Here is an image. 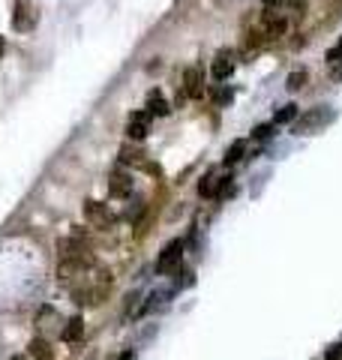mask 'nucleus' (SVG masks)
Returning <instances> with one entry per match:
<instances>
[{
    "label": "nucleus",
    "mask_w": 342,
    "mask_h": 360,
    "mask_svg": "<svg viewBox=\"0 0 342 360\" xmlns=\"http://www.w3.org/2000/svg\"><path fill=\"white\" fill-rule=\"evenodd\" d=\"M336 120V111L330 108V105H315L310 108L306 115H301L294 123H291V129L294 135H315V132H322L327 123H334Z\"/></svg>",
    "instance_id": "nucleus-1"
},
{
    "label": "nucleus",
    "mask_w": 342,
    "mask_h": 360,
    "mask_svg": "<svg viewBox=\"0 0 342 360\" xmlns=\"http://www.w3.org/2000/svg\"><path fill=\"white\" fill-rule=\"evenodd\" d=\"M37 25H39V9L33 6V0H15L13 4V30L30 33Z\"/></svg>",
    "instance_id": "nucleus-2"
},
{
    "label": "nucleus",
    "mask_w": 342,
    "mask_h": 360,
    "mask_svg": "<svg viewBox=\"0 0 342 360\" xmlns=\"http://www.w3.org/2000/svg\"><path fill=\"white\" fill-rule=\"evenodd\" d=\"M81 213H84V222H91L93 229H112L114 225V213L108 210V205H103V201H84L81 205Z\"/></svg>",
    "instance_id": "nucleus-3"
},
{
    "label": "nucleus",
    "mask_w": 342,
    "mask_h": 360,
    "mask_svg": "<svg viewBox=\"0 0 342 360\" xmlns=\"http://www.w3.org/2000/svg\"><path fill=\"white\" fill-rule=\"evenodd\" d=\"M237 70V51L235 49H219L211 60V75L216 82H228L231 72Z\"/></svg>",
    "instance_id": "nucleus-4"
},
{
    "label": "nucleus",
    "mask_w": 342,
    "mask_h": 360,
    "mask_svg": "<svg viewBox=\"0 0 342 360\" xmlns=\"http://www.w3.org/2000/svg\"><path fill=\"white\" fill-rule=\"evenodd\" d=\"M183 262V240H171L157 258V274H171Z\"/></svg>",
    "instance_id": "nucleus-5"
},
{
    "label": "nucleus",
    "mask_w": 342,
    "mask_h": 360,
    "mask_svg": "<svg viewBox=\"0 0 342 360\" xmlns=\"http://www.w3.org/2000/svg\"><path fill=\"white\" fill-rule=\"evenodd\" d=\"M180 94L186 99H202L204 96V75H202L198 66H186L183 70V90Z\"/></svg>",
    "instance_id": "nucleus-6"
},
{
    "label": "nucleus",
    "mask_w": 342,
    "mask_h": 360,
    "mask_svg": "<svg viewBox=\"0 0 342 360\" xmlns=\"http://www.w3.org/2000/svg\"><path fill=\"white\" fill-rule=\"evenodd\" d=\"M147 132H150V115L147 111H132L126 117V135L132 141H141L147 139Z\"/></svg>",
    "instance_id": "nucleus-7"
},
{
    "label": "nucleus",
    "mask_w": 342,
    "mask_h": 360,
    "mask_svg": "<svg viewBox=\"0 0 342 360\" xmlns=\"http://www.w3.org/2000/svg\"><path fill=\"white\" fill-rule=\"evenodd\" d=\"M129 193H132V177L126 172H112L108 174V195L126 198Z\"/></svg>",
    "instance_id": "nucleus-8"
},
{
    "label": "nucleus",
    "mask_w": 342,
    "mask_h": 360,
    "mask_svg": "<svg viewBox=\"0 0 342 360\" xmlns=\"http://www.w3.org/2000/svg\"><path fill=\"white\" fill-rule=\"evenodd\" d=\"M27 354H30V360H54V348L46 336H33L27 342Z\"/></svg>",
    "instance_id": "nucleus-9"
},
{
    "label": "nucleus",
    "mask_w": 342,
    "mask_h": 360,
    "mask_svg": "<svg viewBox=\"0 0 342 360\" xmlns=\"http://www.w3.org/2000/svg\"><path fill=\"white\" fill-rule=\"evenodd\" d=\"M84 336V319L81 315H75V319H70L63 324V330H60V340L63 342H79Z\"/></svg>",
    "instance_id": "nucleus-10"
},
{
    "label": "nucleus",
    "mask_w": 342,
    "mask_h": 360,
    "mask_svg": "<svg viewBox=\"0 0 342 360\" xmlns=\"http://www.w3.org/2000/svg\"><path fill=\"white\" fill-rule=\"evenodd\" d=\"M145 111H147V115L153 117V115H157V117H165V115H169V103H165V96L159 94V90H150V94H147V105H145Z\"/></svg>",
    "instance_id": "nucleus-11"
},
{
    "label": "nucleus",
    "mask_w": 342,
    "mask_h": 360,
    "mask_svg": "<svg viewBox=\"0 0 342 360\" xmlns=\"http://www.w3.org/2000/svg\"><path fill=\"white\" fill-rule=\"evenodd\" d=\"M244 153H246V139H237V141H231V148L225 150V165H237L240 160H244Z\"/></svg>",
    "instance_id": "nucleus-12"
},
{
    "label": "nucleus",
    "mask_w": 342,
    "mask_h": 360,
    "mask_svg": "<svg viewBox=\"0 0 342 360\" xmlns=\"http://www.w3.org/2000/svg\"><path fill=\"white\" fill-rule=\"evenodd\" d=\"M297 115H301V108H297L294 103H289V105H282L279 111H277V115H273V127H279V123H294L297 120Z\"/></svg>",
    "instance_id": "nucleus-13"
},
{
    "label": "nucleus",
    "mask_w": 342,
    "mask_h": 360,
    "mask_svg": "<svg viewBox=\"0 0 342 360\" xmlns=\"http://www.w3.org/2000/svg\"><path fill=\"white\" fill-rule=\"evenodd\" d=\"M120 162H124V165H141V162H145V153H141L138 148H129V144H124V148H120Z\"/></svg>",
    "instance_id": "nucleus-14"
},
{
    "label": "nucleus",
    "mask_w": 342,
    "mask_h": 360,
    "mask_svg": "<svg viewBox=\"0 0 342 360\" xmlns=\"http://www.w3.org/2000/svg\"><path fill=\"white\" fill-rule=\"evenodd\" d=\"M273 129H277L273 123H258V127L252 129V141H268L270 135H273Z\"/></svg>",
    "instance_id": "nucleus-15"
},
{
    "label": "nucleus",
    "mask_w": 342,
    "mask_h": 360,
    "mask_svg": "<svg viewBox=\"0 0 342 360\" xmlns=\"http://www.w3.org/2000/svg\"><path fill=\"white\" fill-rule=\"evenodd\" d=\"M303 84H306V70H294L289 75V82H285V87H289V90H301Z\"/></svg>",
    "instance_id": "nucleus-16"
},
{
    "label": "nucleus",
    "mask_w": 342,
    "mask_h": 360,
    "mask_svg": "<svg viewBox=\"0 0 342 360\" xmlns=\"http://www.w3.org/2000/svg\"><path fill=\"white\" fill-rule=\"evenodd\" d=\"M231 99H235V90H231V87H219V90H213V103H216V105H228Z\"/></svg>",
    "instance_id": "nucleus-17"
},
{
    "label": "nucleus",
    "mask_w": 342,
    "mask_h": 360,
    "mask_svg": "<svg viewBox=\"0 0 342 360\" xmlns=\"http://www.w3.org/2000/svg\"><path fill=\"white\" fill-rule=\"evenodd\" d=\"M327 63H330V66H336V63H342V39H339V42L334 45V49H330V51H327Z\"/></svg>",
    "instance_id": "nucleus-18"
},
{
    "label": "nucleus",
    "mask_w": 342,
    "mask_h": 360,
    "mask_svg": "<svg viewBox=\"0 0 342 360\" xmlns=\"http://www.w3.org/2000/svg\"><path fill=\"white\" fill-rule=\"evenodd\" d=\"M324 360H342V342L330 345V348H327V354H324Z\"/></svg>",
    "instance_id": "nucleus-19"
},
{
    "label": "nucleus",
    "mask_w": 342,
    "mask_h": 360,
    "mask_svg": "<svg viewBox=\"0 0 342 360\" xmlns=\"http://www.w3.org/2000/svg\"><path fill=\"white\" fill-rule=\"evenodd\" d=\"M138 354H136V348H126V352H120L117 354V360H136Z\"/></svg>",
    "instance_id": "nucleus-20"
},
{
    "label": "nucleus",
    "mask_w": 342,
    "mask_h": 360,
    "mask_svg": "<svg viewBox=\"0 0 342 360\" xmlns=\"http://www.w3.org/2000/svg\"><path fill=\"white\" fill-rule=\"evenodd\" d=\"M4 54H6V39L0 37V58H4Z\"/></svg>",
    "instance_id": "nucleus-21"
},
{
    "label": "nucleus",
    "mask_w": 342,
    "mask_h": 360,
    "mask_svg": "<svg viewBox=\"0 0 342 360\" xmlns=\"http://www.w3.org/2000/svg\"><path fill=\"white\" fill-rule=\"evenodd\" d=\"M13 360H27V357H21V354H15V357H13Z\"/></svg>",
    "instance_id": "nucleus-22"
}]
</instances>
